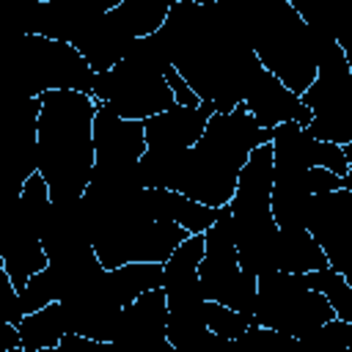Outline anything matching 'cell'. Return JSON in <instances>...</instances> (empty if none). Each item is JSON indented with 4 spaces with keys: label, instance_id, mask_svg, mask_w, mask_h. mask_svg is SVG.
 I'll return each instance as SVG.
<instances>
[{
    "label": "cell",
    "instance_id": "cell-3",
    "mask_svg": "<svg viewBox=\"0 0 352 352\" xmlns=\"http://www.w3.org/2000/svg\"><path fill=\"white\" fill-rule=\"evenodd\" d=\"M270 140L272 129H258L242 104L231 113H214L206 121L198 143L184 151L173 192H182L184 198L209 209L228 206L250 151Z\"/></svg>",
    "mask_w": 352,
    "mask_h": 352
},
{
    "label": "cell",
    "instance_id": "cell-10",
    "mask_svg": "<svg viewBox=\"0 0 352 352\" xmlns=\"http://www.w3.org/2000/svg\"><path fill=\"white\" fill-rule=\"evenodd\" d=\"M305 231L319 245L327 267L352 283V190L311 195L305 209Z\"/></svg>",
    "mask_w": 352,
    "mask_h": 352
},
{
    "label": "cell",
    "instance_id": "cell-14",
    "mask_svg": "<svg viewBox=\"0 0 352 352\" xmlns=\"http://www.w3.org/2000/svg\"><path fill=\"white\" fill-rule=\"evenodd\" d=\"M242 110L256 121L258 129H275L286 121H294L300 126L311 124V113L302 107L300 96L286 91L270 72L258 69L245 91Z\"/></svg>",
    "mask_w": 352,
    "mask_h": 352
},
{
    "label": "cell",
    "instance_id": "cell-5",
    "mask_svg": "<svg viewBox=\"0 0 352 352\" xmlns=\"http://www.w3.org/2000/svg\"><path fill=\"white\" fill-rule=\"evenodd\" d=\"M50 91H94V72L66 41L44 36L0 38V99H38Z\"/></svg>",
    "mask_w": 352,
    "mask_h": 352
},
{
    "label": "cell",
    "instance_id": "cell-33",
    "mask_svg": "<svg viewBox=\"0 0 352 352\" xmlns=\"http://www.w3.org/2000/svg\"><path fill=\"white\" fill-rule=\"evenodd\" d=\"M162 77H165V82H168V88H170V96H173V102H176L179 107H198V104H201V99L190 91V85L176 74L173 66H168Z\"/></svg>",
    "mask_w": 352,
    "mask_h": 352
},
{
    "label": "cell",
    "instance_id": "cell-24",
    "mask_svg": "<svg viewBox=\"0 0 352 352\" xmlns=\"http://www.w3.org/2000/svg\"><path fill=\"white\" fill-rule=\"evenodd\" d=\"M168 8H170V3H165V0H121L113 6V14L124 22V28L129 30L132 38H143L162 28Z\"/></svg>",
    "mask_w": 352,
    "mask_h": 352
},
{
    "label": "cell",
    "instance_id": "cell-28",
    "mask_svg": "<svg viewBox=\"0 0 352 352\" xmlns=\"http://www.w3.org/2000/svg\"><path fill=\"white\" fill-rule=\"evenodd\" d=\"M50 302H58V289H55V280L52 275L47 272V267L41 272H36L19 292H16V314L19 319L50 305Z\"/></svg>",
    "mask_w": 352,
    "mask_h": 352
},
{
    "label": "cell",
    "instance_id": "cell-8",
    "mask_svg": "<svg viewBox=\"0 0 352 352\" xmlns=\"http://www.w3.org/2000/svg\"><path fill=\"white\" fill-rule=\"evenodd\" d=\"M198 283H201V294L206 302L226 305L253 319L256 278L245 272L236 261L234 226H231L228 206H223L220 220H214L204 231V258L198 264Z\"/></svg>",
    "mask_w": 352,
    "mask_h": 352
},
{
    "label": "cell",
    "instance_id": "cell-29",
    "mask_svg": "<svg viewBox=\"0 0 352 352\" xmlns=\"http://www.w3.org/2000/svg\"><path fill=\"white\" fill-rule=\"evenodd\" d=\"M294 344H297V338H292L286 333L250 324L234 341V352H294Z\"/></svg>",
    "mask_w": 352,
    "mask_h": 352
},
{
    "label": "cell",
    "instance_id": "cell-15",
    "mask_svg": "<svg viewBox=\"0 0 352 352\" xmlns=\"http://www.w3.org/2000/svg\"><path fill=\"white\" fill-rule=\"evenodd\" d=\"M132 41L135 38L129 36L124 22L110 8V11L99 14V16H94L91 22H85L80 28V33L69 44L80 52V58L91 66L94 74H102V72H110L116 63L124 60V55H126Z\"/></svg>",
    "mask_w": 352,
    "mask_h": 352
},
{
    "label": "cell",
    "instance_id": "cell-17",
    "mask_svg": "<svg viewBox=\"0 0 352 352\" xmlns=\"http://www.w3.org/2000/svg\"><path fill=\"white\" fill-rule=\"evenodd\" d=\"M140 206L151 220L176 223L187 234H204L223 214V206L209 209L173 190H140Z\"/></svg>",
    "mask_w": 352,
    "mask_h": 352
},
{
    "label": "cell",
    "instance_id": "cell-23",
    "mask_svg": "<svg viewBox=\"0 0 352 352\" xmlns=\"http://www.w3.org/2000/svg\"><path fill=\"white\" fill-rule=\"evenodd\" d=\"M168 305V344L170 346H187L201 333H206L204 319V297H184V300H165Z\"/></svg>",
    "mask_w": 352,
    "mask_h": 352
},
{
    "label": "cell",
    "instance_id": "cell-30",
    "mask_svg": "<svg viewBox=\"0 0 352 352\" xmlns=\"http://www.w3.org/2000/svg\"><path fill=\"white\" fill-rule=\"evenodd\" d=\"M204 319H206V330L226 338V341H236L250 324L253 319L245 316V314H236L226 305H217V302H206L204 305Z\"/></svg>",
    "mask_w": 352,
    "mask_h": 352
},
{
    "label": "cell",
    "instance_id": "cell-31",
    "mask_svg": "<svg viewBox=\"0 0 352 352\" xmlns=\"http://www.w3.org/2000/svg\"><path fill=\"white\" fill-rule=\"evenodd\" d=\"M0 319L3 322H11L16 324L19 322V314H16V289L3 267V258H0Z\"/></svg>",
    "mask_w": 352,
    "mask_h": 352
},
{
    "label": "cell",
    "instance_id": "cell-6",
    "mask_svg": "<svg viewBox=\"0 0 352 352\" xmlns=\"http://www.w3.org/2000/svg\"><path fill=\"white\" fill-rule=\"evenodd\" d=\"M311 113L305 126L314 140L346 146L352 143V66L338 38H330L316 63V77L300 96Z\"/></svg>",
    "mask_w": 352,
    "mask_h": 352
},
{
    "label": "cell",
    "instance_id": "cell-11",
    "mask_svg": "<svg viewBox=\"0 0 352 352\" xmlns=\"http://www.w3.org/2000/svg\"><path fill=\"white\" fill-rule=\"evenodd\" d=\"M272 173L275 176H297L311 168H324L336 173L338 179H346L349 162L341 146L336 143H322L308 135L305 126L286 121L272 129Z\"/></svg>",
    "mask_w": 352,
    "mask_h": 352
},
{
    "label": "cell",
    "instance_id": "cell-19",
    "mask_svg": "<svg viewBox=\"0 0 352 352\" xmlns=\"http://www.w3.org/2000/svg\"><path fill=\"white\" fill-rule=\"evenodd\" d=\"M305 173H297V176H275L272 173L270 214L280 231L305 228V209L311 201V192L305 187Z\"/></svg>",
    "mask_w": 352,
    "mask_h": 352
},
{
    "label": "cell",
    "instance_id": "cell-35",
    "mask_svg": "<svg viewBox=\"0 0 352 352\" xmlns=\"http://www.w3.org/2000/svg\"><path fill=\"white\" fill-rule=\"evenodd\" d=\"M14 346H19L16 324H11V322H3V319H0V352H8V349H14Z\"/></svg>",
    "mask_w": 352,
    "mask_h": 352
},
{
    "label": "cell",
    "instance_id": "cell-13",
    "mask_svg": "<svg viewBox=\"0 0 352 352\" xmlns=\"http://www.w3.org/2000/svg\"><path fill=\"white\" fill-rule=\"evenodd\" d=\"M91 140L96 168H132L146 151L143 121H124L102 102H96Z\"/></svg>",
    "mask_w": 352,
    "mask_h": 352
},
{
    "label": "cell",
    "instance_id": "cell-36",
    "mask_svg": "<svg viewBox=\"0 0 352 352\" xmlns=\"http://www.w3.org/2000/svg\"><path fill=\"white\" fill-rule=\"evenodd\" d=\"M38 352H63L60 346H55V349H38Z\"/></svg>",
    "mask_w": 352,
    "mask_h": 352
},
{
    "label": "cell",
    "instance_id": "cell-32",
    "mask_svg": "<svg viewBox=\"0 0 352 352\" xmlns=\"http://www.w3.org/2000/svg\"><path fill=\"white\" fill-rule=\"evenodd\" d=\"M63 352H126L113 341H91L82 336H63L58 344Z\"/></svg>",
    "mask_w": 352,
    "mask_h": 352
},
{
    "label": "cell",
    "instance_id": "cell-4",
    "mask_svg": "<svg viewBox=\"0 0 352 352\" xmlns=\"http://www.w3.org/2000/svg\"><path fill=\"white\" fill-rule=\"evenodd\" d=\"M236 11L261 69L270 72L286 91L302 96L316 77L322 47L336 38L333 30L297 14L289 0L236 6Z\"/></svg>",
    "mask_w": 352,
    "mask_h": 352
},
{
    "label": "cell",
    "instance_id": "cell-27",
    "mask_svg": "<svg viewBox=\"0 0 352 352\" xmlns=\"http://www.w3.org/2000/svg\"><path fill=\"white\" fill-rule=\"evenodd\" d=\"M38 0H0V38L36 36Z\"/></svg>",
    "mask_w": 352,
    "mask_h": 352
},
{
    "label": "cell",
    "instance_id": "cell-7",
    "mask_svg": "<svg viewBox=\"0 0 352 352\" xmlns=\"http://www.w3.org/2000/svg\"><path fill=\"white\" fill-rule=\"evenodd\" d=\"M330 319H336L330 302L322 294L311 292L300 275L267 272L256 278L253 324L302 338Z\"/></svg>",
    "mask_w": 352,
    "mask_h": 352
},
{
    "label": "cell",
    "instance_id": "cell-2",
    "mask_svg": "<svg viewBox=\"0 0 352 352\" xmlns=\"http://www.w3.org/2000/svg\"><path fill=\"white\" fill-rule=\"evenodd\" d=\"M41 99L36 126L38 173L52 204L74 201L85 192L94 168V113L96 102L77 91H50Z\"/></svg>",
    "mask_w": 352,
    "mask_h": 352
},
{
    "label": "cell",
    "instance_id": "cell-20",
    "mask_svg": "<svg viewBox=\"0 0 352 352\" xmlns=\"http://www.w3.org/2000/svg\"><path fill=\"white\" fill-rule=\"evenodd\" d=\"M324 267H327V258L305 228H297V231H280L278 228L275 272L305 275V272H316V270H324Z\"/></svg>",
    "mask_w": 352,
    "mask_h": 352
},
{
    "label": "cell",
    "instance_id": "cell-21",
    "mask_svg": "<svg viewBox=\"0 0 352 352\" xmlns=\"http://www.w3.org/2000/svg\"><path fill=\"white\" fill-rule=\"evenodd\" d=\"M41 99H0V148L36 146Z\"/></svg>",
    "mask_w": 352,
    "mask_h": 352
},
{
    "label": "cell",
    "instance_id": "cell-22",
    "mask_svg": "<svg viewBox=\"0 0 352 352\" xmlns=\"http://www.w3.org/2000/svg\"><path fill=\"white\" fill-rule=\"evenodd\" d=\"M19 333V346L25 352H38V349H55L60 338L66 336V319L60 302H50L16 322Z\"/></svg>",
    "mask_w": 352,
    "mask_h": 352
},
{
    "label": "cell",
    "instance_id": "cell-26",
    "mask_svg": "<svg viewBox=\"0 0 352 352\" xmlns=\"http://www.w3.org/2000/svg\"><path fill=\"white\" fill-rule=\"evenodd\" d=\"M294 352H352V322H324L322 327L297 338Z\"/></svg>",
    "mask_w": 352,
    "mask_h": 352
},
{
    "label": "cell",
    "instance_id": "cell-12",
    "mask_svg": "<svg viewBox=\"0 0 352 352\" xmlns=\"http://www.w3.org/2000/svg\"><path fill=\"white\" fill-rule=\"evenodd\" d=\"M165 330H168L165 292L151 289L143 292L138 300H132L126 308H121L110 341L126 352H162L168 346Z\"/></svg>",
    "mask_w": 352,
    "mask_h": 352
},
{
    "label": "cell",
    "instance_id": "cell-16",
    "mask_svg": "<svg viewBox=\"0 0 352 352\" xmlns=\"http://www.w3.org/2000/svg\"><path fill=\"white\" fill-rule=\"evenodd\" d=\"M214 116V107L209 102H201L198 107H179L173 104L165 113H157L143 121V138L146 148L157 151H187L198 143L206 121Z\"/></svg>",
    "mask_w": 352,
    "mask_h": 352
},
{
    "label": "cell",
    "instance_id": "cell-37",
    "mask_svg": "<svg viewBox=\"0 0 352 352\" xmlns=\"http://www.w3.org/2000/svg\"><path fill=\"white\" fill-rule=\"evenodd\" d=\"M8 352H25V349H22V346H14V349H8Z\"/></svg>",
    "mask_w": 352,
    "mask_h": 352
},
{
    "label": "cell",
    "instance_id": "cell-34",
    "mask_svg": "<svg viewBox=\"0 0 352 352\" xmlns=\"http://www.w3.org/2000/svg\"><path fill=\"white\" fill-rule=\"evenodd\" d=\"M182 352H234V341H226L214 333H201L195 341H190L187 346H176Z\"/></svg>",
    "mask_w": 352,
    "mask_h": 352
},
{
    "label": "cell",
    "instance_id": "cell-9",
    "mask_svg": "<svg viewBox=\"0 0 352 352\" xmlns=\"http://www.w3.org/2000/svg\"><path fill=\"white\" fill-rule=\"evenodd\" d=\"M91 99L102 102L124 121H146L176 104L162 74L140 69L129 60L116 63L110 72L94 74Z\"/></svg>",
    "mask_w": 352,
    "mask_h": 352
},
{
    "label": "cell",
    "instance_id": "cell-1",
    "mask_svg": "<svg viewBox=\"0 0 352 352\" xmlns=\"http://www.w3.org/2000/svg\"><path fill=\"white\" fill-rule=\"evenodd\" d=\"M160 30L168 38L170 66L201 102H209L214 113L242 104L261 63L248 44L236 6L176 0Z\"/></svg>",
    "mask_w": 352,
    "mask_h": 352
},
{
    "label": "cell",
    "instance_id": "cell-18",
    "mask_svg": "<svg viewBox=\"0 0 352 352\" xmlns=\"http://www.w3.org/2000/svg\"><path fill=\"white\" fill-rule=\"evenodd\" d=\"M162 286V264H124L116 270H104L99 278V289L116 308H126L143 292Z\"/></svg>",
    "mask_w": 352,
    "mask_h": 352
},
{
    "label": "cell",
    "instance_id": "cell-25",
    "mask_svg": "<svg viewBox=\"0 0 352 352\" xmlns=\"http://www.w3.org/2000/svg\"><path fill=\"white\" fill-rule=\"evenodd\" d=\"M300 278H302V283H305L311 292L322 294V297L330 302L336 319L352 322V283H349L341 272L324 267V270H316V272H305V275H300Z\"/></svg>",
    "mask_w": 352,
    "mask_h": 352
}]
</instances>
